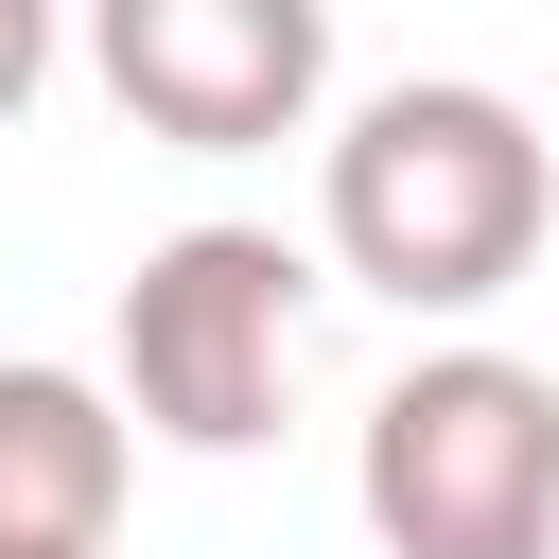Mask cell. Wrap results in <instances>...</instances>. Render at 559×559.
<instances>
[{
  "label": "cell",
  "mask_w": 559,
  "mask_h": 559,
  "mask_svg": "<svg viewBox=\"0 0 559 559\" xmlns=\"http://www.w3.org/2000/svg\"><path fill=\"white\" fill-rule=\"evenodd\" d=\"M559 227V157L507 87L472 70H402L332 122L314 157V245L384 297V314H489Z\"/></svg>",
  "instance_id": "1"
},
{
  "label": "cell",
  "mask_w": 559,
  "mask_h": 559,
  "mask_svg": "<svg viewBox=\"0 0 559 559\" xmlns=\"http://www.w3.org/2000/svg\"><path fill=\"white\" fill-rule=\"evenodd\" d=\"M349 507L384 559H559V384L524 349H419L349 437Z\"/></svg>",
  "instance_id": "2"
},
{
  "label": "cell",
  "mask_w": 559,
  "mask_h": 559,
  "mask_svg": "<svg viewBox=\"0 0 559 559\" xmlns=\"http://www.w3.org/2000/svg\"><path fill=\"white\" fill-rule=\"evenodd\" d=\"M297 297L314 262L280 227H175L122 262V314H105V402L122 437H175V454H262L280 437V384H297Z\"/></svg>",
  "instance_id": "3"
},
{
  "label": "cell",
  "mask_w": 559,
  "mask_h": 559,
  "mask_svg": "<svg viewBox=\"0 0 559 559\" xmlns=\"http://www.w3.org/2000/svg\"><path fill=\"white\" fill-rule=\"evenodd\" d=\"M70 35L175 157H262L332 105V0H70Z\"/></svg>",
  "instance_id": "4"
},
{
  "label": "cell",
  "mask_w": 559,
  "mask_h": 559,
  "mask_svg": "<svg viewBox=\"0 0 559 559\" xmlns=\"http://www.w3.org/2000/svg\"><path fill=\"white\" fill-rule=\"evenodd\" d=\"M122 472H140V437L87 367H0V542L17 559H105Z\"/></svg>",
  "instance_id": "5"
},
{
  "label": "cell",
  "mask_w": 559,
  "mask_h": 559,
  "mask_svg": "<svg viewBox=\"0 0 559 559\" xmlns=\"http://www.w3.org/2000/svg\"><path fill=\"white\" fill-rule=\"evenodd\" d=\"M52 52H70V0H0V122L52 87Z\"/></svg>",
  "instance_id": "6"
},
{
  "label": "cell",
  "mask_w": 559,
  "mask_h": 559,
  "mask_svg": "<svg viewBox=\"0 0 559 559\" xmlns=\"http://www.w3.org/2000/svg\"><path fill=\"white\" fill-rule=\"evenodd\" d=\"M0 559H17V542H0Z\"/></svg>",
  "instance_id": "7"
}]
</instances>
